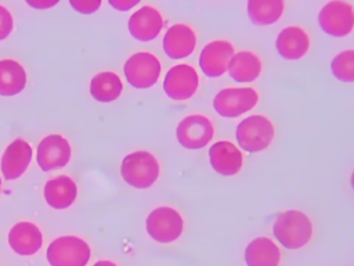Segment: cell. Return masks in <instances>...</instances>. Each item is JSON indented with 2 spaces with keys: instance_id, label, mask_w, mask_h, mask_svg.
I'll use <instances>...</instances> for the list:
<instances>
[{
  "instance_id": "6da1fadb",
  "label": "cell",
  "mask_w": 354,
  "mask_h": 266,
  "mask_svg": "<svg viewBox=\"0 0 354 266\" xmlns=\"http://www.w3.org/2000/svg\"><path fill=\"white\" fill-rule=\"evenodd\" d=\"M313 222L301 211L288 209L279 213L272 224L274 237L286 249H300L313 237Z\"/></svg>"
},
{
  "instance_id": "7a4b0ae2",
  "label": "cell",
  "mask_w": 354,
  "mask_h": 266,
  "mask_svg": "<svg viewBox=\"0 0 354 266\" xmlns=\"http://www.w3.org/2000/svg\"><path fill=\"white\" fill-rule=\"evenodd\" d=\"M160 165L153 154L134 151L127 154L120 165L123 180L134 188H149L159 177Z\"/></svg>"
},
{
  "instance_id": "3957f363",
  "label": "cell",
  "mask_w": 354,
  "mask_h": 266,
  "mask_svg": "<svg viewBox=\"0 0 354 266\" xmlns=\"http://www.w3.org/2000/svg\"><path fill=\"white\" fill-rule=\"evenodd\" d=\"M275 136L272 122L264 115H249L235 130L238 145L248 152H260L270 147Z\"/></svg>"
},
{
  "instance_id": "277c9868",
  "label": "cell",
  "mask_w": 354,
  "mask_h": 266,
  "mask_svg": "<svg viewBox=\"0 0 354 266\" xmlns=\"http://www.w3.org/2000/svg\"><path fill=\"white\" fill-rule=\"evenodd\" d=\"M147 233L160 244H170L180 238L184 230V219L171 206H158L147 216Z\"/></svg>"
},
{
  "instance_id": "5b68a950",
  "label": "cell",
  "mask_w": 354,
  "mask_h": 266,
  "mask_svg": "<svg viewBox=\"0 0 354 266\" xmlns=\"http://www.w3.org/2000/svg\"><path fill=\"white\" fill-rule=\"evenodd\" d=\"M46 255L50 266H86L91 251L84 240L76 236H62L48 245Z\"/></svg>"
},
{
  "instance_id": "8992f818",
  "label": "cell",
  "mask_w": 354,
  "mask_h": 266,
  "mask_svg": "<svg viewBox=\"0 0 354 266\" xmlns=\"http://www.w3.org/2000/svg\"><path fill=\"white\" fill-rule=\"evenodd\" d=\"M259 103V93L253 87H225L213 98L214 111L223 118H236L253 109Z\"/></svg>"
},
{
  "instance_id": "52a82bcc",
  "label": "cell",
  "mask_w": 354,
  "mask_h": 266,
  "mask_svg": "<svg viewBox=\"0 0 354 266\" xmlns=\"http://www.w3.org/2000/svg\"><path fill=\"white\" fill-rule=\"evenodd\" d=\"M321 29L330 36L344 37L354 30V7L348 1L332 0L318 12Z\"/></svg>"
},
{
  "instance_id": "ba28073f",
  "label": "cell",
  "mask_w": 354,
  "mask_h": 266,
  "mask_svg": "<svg viewBox=\"0 0 354 266\" xmlns=\"http://www.w3.org/2000/svg\"><path fill=\"white\" fill-rule=\"evenodd\" d=\"M127 82L136 89L152 87L162 72L159 58L148 51H140L127 58L123 66Z\"/></svg>"
},
{
  "instance_id": "9c48e42d",
  "label": "cell",
  "mask_w": 354,
  "mask_h": 266,
  "mask_svg": "<svg viewBox=\"0 0 354 266\" xmlns=\"http://www.w3.org/2000/svg\"><path fill=\"white\" fill-rule=\"evenodd\" d=\"M214 136L212 121L202 114H192L183 118L176 129V137L181 147L199 150L206 147Z\"/></svg>"
},
{
  "instance_id": "30bf717a",
  "label": "cell",
  "mask_w": 354,
  "mask_h": 266,
  "mask_svg": "<svg viewBox=\"0 0 354 266\" xmlns=\"http://www.w3.org/2000/svg\"><path fill=\"white\" fill-rule=\"evenodd\" d=\"M199 87L198 71L189 64L171 66L163 79V91L174 101L189 100Z\"/></svg>"
},
{
  "instance_id": "8fae6325",
  "label": "cell",
  "mask_w": 354,
  "mask_h": 266,
  "mask_svg": "<svg viewBox=\"0 0 354 266\" xmlns=\"http://www.w3.org/2000/svg\"><path fill=\"white\" fill-rule=\"evenodd\" d=\"M234 54L235 50L231 42L221 39L209 42L201 51L199 68L207 78H220L227 72Z\"/></svg>"
},
{
  "instance_id": "7c38bea8",
  "label": "cell",
  "mask_w": 354,
  "mask_h": 266,
  "mask_svg": "<svg viewBox=\"0 0 354 266\" xmlns=\"http://www.w3.org/2000/svg\"><path fill=\"white\" fill-rule=\"evenodd\" d=\"M36 159L39 166L48 172L66 166L71 159L69 141L61 134H48L37 145Z\"/></svg>"
},
{
  "instance_id": "4fadbf2b",
  "label": "cell",
  "mask_w": 354,
  "mask_h": 266,
  "mask_svg": "<svg viewBox=\"0 0 354 266\" xmlns=\"http://www.w3.org/2000/svg\"><path fill=\"white\" fill-rule=\"evenodd\" d=\"M196 47V32L184 22L171 25L163 36V51L171 60L189 57Z\"/></svg>"
},
{
  "instance_id": "5bb4252c",
  "label": "cell",
  "mask_w": 354,
  "mask_h": 266,
  "mask_svg": "<svg viewBox=\"0 0 354 266\" xmlns=\"http://www.w3.org/2000/svg\"><path fill=\"white\" fill-rule=\"evenodd\" d=\"M165 21L160 11L152 6H144L134 11L129 18L130 35L140 42H149L159 36Z\"/></svg>"
},
{
  "instance_id": "9a60e30c",
  "label": "cell",
  "mask_w": 354,
  "mask_h": 266,
  "mask_svg": "<svg viewBox=\"0 0 354 266\" xmlns=\"http://www.w3.org/2000/svg\"><path fill=\"white\" fill-rule=\"evenodd\" d=\"M209 162L218 175L234 176L243 166V155L234 143L220 140L209 148Z\"/></svg>"
},
{
  "instance_id": "2e32d148",
  "label": "cell",
  "mask_w": 354,
  "mask_h": 266,
  "mask_svg": "<svg viewBox=\"0 0 354 266\" xmlns=\"http://www.w3.org/2000/svg\"><path fill=\"white\" fill-rule=\"evenodd\" d=\"M275 47L282 58L300 60L308 53L310 36L301 26H286L278 33Z\"/></svg>"
},
{
  "instance_id": "e0dca14e",
  "label": "cell",
  "mask_w": 354,
  "mask_h": 266,
  "mask_svg": "<svg viewBox=\"0 0 354 266\" xmlns=\"http://www.w3.org/2000/svg\"><path fill=\"white\" fill-rule=\"evenodd\" d=\"M41 231L30 222H18L8 231V244L18 255H35L41 248Z\"/></svg>"
},
{
  "instance_id": "ac0fdd59",
  "label": "cell",
  "mask_w": 354,
  "mask_h": 266,
  "mask_svg": "<svg viewBox=\"0 0 354 266\" xmlns=\"http://www.w3.org/2000/svg\"><path fill=\"white\" fill-rule=\"evenodd\" d=\"M32 159L30 145L22 140L17 139L6 148L1 157V172L7 180L18 179L29 166Z\"/></svg>"
},
{
  "instance_id": "d6986e66",
  "label": "cell",
  "mask_w": 354,
  "mask_h": 266,
  "mask_svg": "<svg viewBox=\"0 0 354 266\" xmlns=\"http://www.w3.org/2000/svg\"><path fill=\"white\" fill-rule=\"evenodd\" d=\"M44 200L54 209H65L71 206L77 197L76 183L66 175L50 179L44 184Z\"/></svg>"
},
{
  "instance_id": "ffe728a7",
  "label": "cell",
  "mask_w": 354,
  "mask_h": 266,
  "mask_svg": "<svg viewBox=\"0 0 354 266\" xmlns=\"http://www.w3.org/2000/svg\"><path fill=\"white\" fill-rule=\"evenodd\" d=\"M227 71L235 82L249 83L261 75L263 64L257 54L249 50H243L235 53L231 57Z\"/></svg>"
},
{
  "instance_id": "44dd1931",
  "label": "cell",
  "mask_w": 354,
  "mask_h": 266,
  "mask_svg": "<svg viewBox=\"0 0 354 266\" xmlns=\"http://www.w3.org/2000/svg\"><path fill=\"white\" fill-rule=\"evenodd\" d=\"M245 262L248 266H279L281 251L268 237H257L245 248Z\"/></svg>"
},
{
  "instance_id": "7402d4cb",
  "label": "cell",
  "mask_w": 354,
  "mask_h": 266,
  "mask_svg": "<svg viewBox=\"0 0 354 266\" xmlns=\"http://www.w3.org/2000/svg\"><path fill=\"white\" fill-rule=\"evenodd\" d=\"M246 10L249 19L254 25L268 26L282 17L285 3L282 0H249Z\"/></svg>"
},
{
  "instance_id": "603a6c76",
  "label": "cell",
  "mask_w": 354,
  "mask_h": 266,
  "mask_svg": "<svg viewBox=\"0 0 354 266\" xmlns=\"http://www.w3.org/2000/svg\"><path fill=\"white\" fill-rule=\"evenodd\" d=\"M26 72L14 60H0V96H15L25 89Z\"/></svg>"
},
{
  "instance_id": "cb8c5ba5",
  "label": "cell",
  "mask_w": 354,
  "mask_h": 266,
  "mask_svg": "<svg viewBox=\"0 0 354 266\" xmlns=\"http://www.w3.org/2000/svg\"><path fill=\"white\" fill-rule=\"evenodd\" d=\"M123 90L120 78L115 72H100L90 82V94L100 103L116 100Z\"/></svg>"
},
{
  "instance_id": "d4e9b609",
  "label": "cell",
  "mask_w": 354,
  "mask_h": 266,
  "mask_svg": "<svg viewBox=\"0 0 354 266\" xmlns=\"http://www.w3.org/2000/svg\"><path fill=\"white\" fill-rule=\"evenodd\" d=\"M330 71L340 82H354V48L336 54L330 61Z\"/></svg>"
},
{
  "instance_id": "484cf974",
  "label": "cell",
  "mask_w": 354,
  "mask_h": 266,
  "mask_svg": "<svg viewBox=\"0 0 354 266\" xmlns=\"http://www.w3.org/2000/svg\"><path fill=\"white\" fill-rule=\"evenodd\" d=\"M69 4L82 14H93L101 6V0H71Z\"/></svg>"
},
{
  "instance_id": "4316f807",
  "label": "cell",
  "mask_w": 354,
  "mask_h": 266,
  "mask_svg": "<svg viewBox=\"0 0 354 266\" xmlns=\"http://www.w3.org/2000/svg\"><path fill=\"white\" fill-rule=\"evenodd\" d=\"M12 30V17L7 8L0 6V40L8 37Z\"/></svg>"
},
{
  "instance_id": "83f0119b",
  "label": "cell",
  "mask_w": 354,
  "mask_h": 266,
  "mask_svg": "<svg viewBox=\"0 0 354 266\" xmlns=\"http://www.w3.org/2000/svg\"><path fill=\"white\" fill-rule=\"evenodd\" d=\"M140 0H109V4L119 11H126L138 4Z\"/></svg>"
},
{
  "instance_id": "f1b7e54d",
  "label": "cell",
  "mask_w": 354,
  "mask_h": 266,
  "mask_svg": "<svg viewBox=\"0 0 354 266\" xmlns=\"http://www.w3.org/2000/svg\"><path fill=\"white\" fill-rule=\"evenodd\" d=\"M26 3L35 8H48L58 3V0H26Z\"/></svg>"
},
{
  "instance_id": "f546056e",
  "label": "cell",
  "mask_w": 354,
  "mask_h": 266,
  "mask_svg": "<svg viewBox=\"0 0 354 266\" xmlns=\"http://www.w3.org/2000/svg\"><path fill=\"white\" fill-rule=\"evenodd\" d=\"M94 266H118V265L111 260H98L94 263Z\"/></svg>"
},
{
  "instance_id": "4dcf8cb0",
  "label": "cell",
  "mask_w": 354,
  "mask_h": 266,
  "mask_svg": "<svg viewBox=\"0 0 354 266\" xmlns=\"http://www.w3.org/2000/svg\"><path fill=\"white\" fill-rule=\"evenodd\" d=\"M350 184H351V187H353V190H354V172L351 173V177H350Z\"/></svg>"
},
{
  "instance_id": "1f68e13d",
  "label": "cell",
  "mask_w": 354,
  "mask_h": 266,
  "mask_svg": "<svg viewBox=\"0 0 354 266\" xmlns=\"http://www.w3.org/2000/svg\"><path fill=\"white\" fill-rule=\"evenodd\" d=\"M0 188H1V181H0Z\"/></svg>"
}]
</instances>
